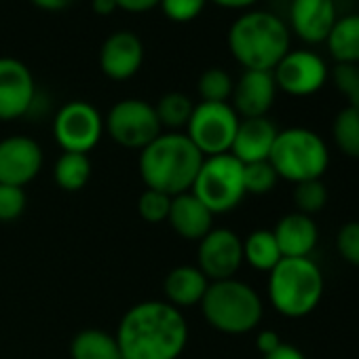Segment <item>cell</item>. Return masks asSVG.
I'll return each instance as SVG.
<instances>
[{"label":"cell","instance_id":"20","mask_svg":"<svg viewBox=\"0 0 359 359\" xmlns=\"http://www.w3.org/2000/svg\"><path fill=\"white\" fill-rule=\"evenodd\" d=\"M273 235L283 258H311L319 243V229L315 220L298 212L283 216L275 224Z\"/></svg>","mask_w":359,"mask_h":359},{"label":"cell","instance_id":"4","mask_svg":"<svg viewBox=\"0 0 359 359\" xmlns=\"http://www.w3.org/2000/svg\"><path fill=\"white\" fill-rule=\"evenodd\" d=\"M323 273L313 258H281L269 273V300L290 319L311 315L323 298Z\"/></svg>","mask_w":359,"mask_h":359},{"label":"cell","instance_id":"10","mask_svg":"<svg viewBox=\"0 0 359 359\" xmlns=\"http://www.w3.org/2000/svg\"><path fill=\"white\" fill-rule=\"evenodd\" d=\"M104 135L100 110L83 100L64 104L53 118V137L64 152L89 154Z\"/></svg>","mask_w":359,"mask_h":359},{"label":"cell","instance_id":"9","mask_svg":"<svg viewBox=\"0 0 359 359\" xmlns=\"http://www.w3.org/2000/svg\"><path fill=\"white\" fill-rule=\"evenodd\" d=\"M104 131L114 144L129 150H142L163 133V127L152 104L137 97H127L108 110Z\"/></svg>","mask_w":359,"mask_h":359},{"label":"cell","instance_id":"23","mask_svg":"<svg viewBox=\"0 0 359 359\" xmlns=\"http://www.w3.org/2000/svg\"><path fill=\"white\" fill-rule=\"evenodd\" d=\"M70 357L72 359H123L114 334L95 327L81 330L70 340Z\"/></svg>","mask_w":359,"mask_h":359},{"label":"cell","instance_id":"35","mask_svg":"<svg viewBox=\"0 0 359 359\" xmlns=\"http://www.w3.org/2000/svg\"><path fill=\"white\" fill-rule=\"evenodd\" d=\"M336 250H338V256L346 264L359 266V222L357 220L340 226L336 235Z\"/></svg>","mask_w":359,"mask_h":359},{"label":"cell","instance_id":"41","mask_svg":"<svg viewBox=\"0 0 359 359\" xmlns=\"http://www.w3.org/2000/svg\"><path fill=\"white\" fill-rule=\"evenodd\" d=\"M216 5L226 7V9H248L252 5H256L258 0H214Z\"/></svg>","mask_w":359,"mask_h":359},{"label":"cell","instance_id":"36","mask_svg":"<svg viewBox=\"0 0 359 359\" xmlns=\"http://www.w3.org/2000/svg\"><path fill=\"white\" fill-rule=\"evenodd\" d=\"M158 3L161 0H116V7L125 13L140 15V13L152 11L154 7H158Z\"/></svg>","mask_w":359,"mask_h":359},{"label":"cell","instance_id":"5","mask_svg":"<svg viewBox=\"0 0 359 359\" xmlns=\"http://www.w3.org/2000/svg\"><path fill=\"white\" fill-rule=\"evenodd\" d=\"M199 306L205 321L214 330L231 336L256 330L264 313L260 294L237 277L210 281V287Z\"/></svg>","mask_w":359,"mask_h":359},{"label":"cell","instance_id":"12","mask_svg":"<svg viewBox=\"0 0 359 359\" xmlns=\"http://www.w3.org/2000/svg\"><path fill=\"white\" fill-rule=\"evenodd\" d=\"M243 264V239L231 229H212L197 248V266L210 281L233 279Z\"/></svg>","mask_w":359,"mask_h":359},{"label":"cell","instance_id":"2","mask_svg":"<svg viewBox=\"0 0 359 359\" xmlns=\"http://www.w3.org/2000/svg\"><path fill=\"white\" fill-rule=\"evenodd\" d=\"M203 154L182 131H165L140 150L137 169L150 191L177 197L193 189Z\"/></svg>","mask_w":359,"mask_h":359},{"label":"cell","instance_id":"1","mask_svg":"<svg viewBox=\"0 0 359 359\" xmlns=\"http://www.w3.org/2000/svg\"><path fill=\"white\" fill-rule=\"evenodd\" d=\"M123 359H177L189 344L184 313L165 300L133 304L114 334Z\"/></svg>","mask_w":359,"mask_h":359},{"label":"cell","instance_id":"25","mask_svg":"<svg viewBox=\"0 0 359 359\" xmlns=\"http://www.w3.org/2000/svg\"><path fill=\"white\" fill-rule=\"evenodd\" d=\"M93 165L89 154L81 152H62V156L55 161L53 167V177L62 191L66 193H79L81 189L87 187L91 177Z\"/></svg>","mask_w":359,"mask_h":359},{"label":"cell","instance_id":"22","mask_svg":"<svg viewBox=\"0 0 359 359\" xmlns=\"http://www.w3.org/2000/svg\"><path fill=\"white\" fill-rule=\"evenodd\" d=\"M325 45L336 64H359V13L336 20Z\"/></svg>","mask_w":359,"mask_h":359},{"label":"cell","instance_id":"28","mask_svg":"<svg viewBox=\"0 0 359 359\" xmlns=\"http://www.w3.org/2000/svg\"><path fill=\"white\" fill-rule=\"evenodd\" d=\"M292 201H294L298 214L313 218L327 205V187L323 184V180H306V182H298V184H294Z\"/></svg>","mask_w":359,"mask_h":359},{"label":"cell","instance_id":"29","mask_svg":"<svg viewBox=\"0 0 359 359\" xmlns=\"http://www.w3.org/2000/svg\"><path fill=\"white\" fill-rule=\"evenodd\" d=\"M233 87H235V81L222 68L205 70L197 83V91L201 95V102H229L233 95Z\"/></svg>","mask_w":359,"mask_h":359},{"label":"cell","instance_id":"32","mask_svg":"<svg viewBox=\"0 0 359 359\" xmlns=\"http://www.w3.org/2000/svg\"><path fill=\"white\" fill-rule=\"evenodd\" d=\"M332 81L346 106L359 108V64H336L332 70Z\"/></svg>","mask_w":359,"mask_h":359},{"label":"cell","instance_id":"27","mask_svg":"<svg viewBox=\"0 0 359 359\" xmlns=\"http://www.w3.org/2000/svg\"><path fill=\"white\" fill-rule=\"evenodd\" d=\"M332 137L344 156L359 158V108L344 106L336 114L332 123Z\"/></svg>","mask_w":359,"mask_h":359},{"label":"cell","instance_id":"11","mask_svg":"<svg viewBox=\"0 0 359 359\" xmlns=\"http://www.w3.org/2000/svg\"><path fill=\"white\" fill-rule=\"evenodd\" d=\"M330 76V68L321 55L309 49L287 51L283 60L273 68L277 89L292 97H309L321 91Z\"/></svg>","mask_w":359,"mask_h":359},{"label":"cell","instance_id":"3","mask_svg":"<svg viewBox=\"0 0 359 359\" xmlns=\"http://www.w3.org/2000/svg\"><path fill=\"white\" fill-rule=\"evenodd\" d=\"M229 49L245 70H269L290 51V28L269 11H248L229 30Z\"/></svg>","mask_w":359,"mask_h":359},{"label":"cell","instance_id":"18","mask_svg":"<svg viewBox=\"0 0 359 359\" xmlns=\"http://www.w3.org/2000/svg\"><path fill=\"white\" fill-rule=\"evenodd\" d=\"M279 129L269 116H258V118H241L239 129L235 133L231 154L241 161L243 165L248 163H260L269 161V154L273 150L275 137Z\"/></svg>","mask_w":359,"mask_h":359},{"label":"cell","instance_id":"8","mask_svg":"<svg viewBox=\"0 0 359 359\" xmlns=\"http://www.w3.org/2000/svg\"><path fill=\"white\" fill-rule=\"evenodd\" d=\"M239 121L229 102H199L187 125V135L203 156L226 154L231 152Z\"/></svg>","mask_w":359,"mask_h":359},{"label":"cell","instance_id":"40","mask_svg":"<svg viewBox=\"0 0 359 359\" xmlns=\"http://www.w3.org/2000/svg\"><path fill=\"white\" fill-rule=\"evenodd\" d=\"M91 7H93L95 15H102V18H108V15H112L114 11H118L116 0H93Z\"/></svg>","mask_w":359,"mask_h":359},{"label":"cell","instance_id":"30","mask_svg":"<svg viewBox=\"0 0 359 359\" xmlns=\"http://www.w3.org/2000/svg\"><path fill=\"white\" fill-rule=\"evenodd\" d=\"M279 182V175L273 169V165L269 161H260V163H248L243 165V187H245V195H269L271 191H275Z\"/></svg>","mask_w":359,"mask_h":359},{"label":"cell","instance_id":"26","mask_svg":"<svg viewBox=\"0 0 359 359\" xmlns=\"http://www.w3.org/2000/svg\"><path fill=\"white\" fill-rule=\"evenodd\" d=\"M193 110V100L182 91H169L154 104V112L158 116L161 127L169 131H180L182 127H187Z\"/></svg>","mask_w":359,"mask_h":359},{"label":"cell","instance_id":"7","mask_svg":"<svg viewBox=\"0 0 359 359\" xmlns=\"http://www.w3.org/2000/svg\"><path fill=\"white\" fill-rule=\"evenodd\" d=\"M191 193L214 214H229L245 199L243 163L231 152L205 156Z\"/></svg>","mask_w":359,"mask_h":359},{"label":"cell","instance_id":"15","mask_svg":"<svg viewBox=\"0 0 359 359\" xmlns=\"http://www.w3.org/2000/svg\"><path fill=\"white\" fill-rule=\"evenodd\" d=\"M144 64V45L142 39L133 32L121 30L110 34L100 49V68L102 72L116 83L133 79Z\"/></svg>","mask_w":359,"mask_h":359},{"label":"cell","instance_id":"19","mask_svg":"<svg viewBox=\"0 0 359 359\" xmlns=\"http://www.w3.org/2000/svg\"><path fill=\"white\" fill-rule=\"evenodd\" d=\"M167 222L177 237L201 241L214 229V214L189 191L171 199Z\"/></svg>","mask_w":359,"mask_h":359},{"label":"cell","instance_id":"31","mask_svg":"<svg viewBox=\"0 0 359 359\" xmlns=\"http://www.w3.org/2000/svg\"><path fill=\"white\" fill-rule=\"evenodd\" d=\"M171 199L169 195L161 193V191H150L146 189L140 199H137V214L144 222L148 224H161L167 222L169 210H171Z\"/></svg>","mask_w":359,"mask_h":359},{"label":"cell","instance_id":"33","mask_svg":"<svg viewBox=\"0 0 359 359\" xmlns=\"http://www.w3.org/2000/svg\"><path fill=\"white\" fill-rule=\"evenodd\" d=\"M208 5V0H161L158 7L163 9L165 18L175 24H187L197 20Z\"/></svg>","mask_w":359,"mask_h":359},{"label":"cell","instance_id":"17","mask_svg":"<svg viewBox=\"0 0 359 359\" xmlns=\"http://www.w3.org/2000/svg\"><path fill=\"white\" fill-rule=\"evenodd\" d=\"M336 20L334 0H292L290 5V26L294 34L311 45L325 43Z\"/></svg>","mask_w":359,"mask_h":359},{"label":"cell","instance_id":"21","mask_svg":"<svg viewBox=\"0 0 359 359\" xmlns=\"http://www.w3.org/2000/svg\"><path fill=\"white\" fill-rule=\"evenodd\" d=\"M208 287H210V279L199 271L197 264L175 266L167 273L163 281L165 302H169L180 311L201 304Z\"/></svg>","mask_w":359,"mask_h":359},{"label":"cell","instance_id":"24","mask_svg":"<svg viewBox=\"0 0 359 359\" xmlns=\"http://www.w3.org/2000/svg\"><path fill=\"white\" fill-rule=\"evenodd\" d=\"M281 258L283 256L273 231L258 229L243 239V262H248L252 269L271 273L281 262Z\"/></svg>","mask_w":359,"mask_h":359},{"label":"cell","instance_id":"14","mask_svg":"<svg viewBox=\"0 0 359 359\" xmlns=\"http://www.w3.org/2000/svg\"><path fill=\"white\" fill-rule=\"evenodd\" d=\"M45 154L30 135H9L0 140V184L24 189L41 173Z\"/></svg>","mask_w":359,"mask_h":359},{"label":"cell","instance_id":"6","mask_svg":"<svg viewBox=\"0 0 359 359\" xmlns=\"http://www.w3.org/2000/svg\"><path fill=\"white\" fill-rule=\"evenodd\" d=\"M269 163L279 180L298 184L323 177L330 167V150L319 133L306 127H290L277 133Z\"/></svg>","mask_w":359,"mask_h":359},{"label":"cell","instance_id":"34","mask_svg":"<svg viewBox=\"0 0 359 359\" xmlns=\"http://www.w3.org/2000/svg\"><path fill=\"white\" fill-rule=\"evenodd\" d=\"M28 205L26 191L20 187L0 184V222H15Z\"/></svg>","mask_w":359,"mask_h":359},{"label":"cell","instance_id":"38","mask_svg":"<svg viewBox=\"0 0 359 359\" xmlns=\"http://www.w3.org/2000/svg\"><path fill=\"white\" fill-rule=\"evenodd\" d=\"M264 359H306V355L298 346L287 344V342H281L273 353L264 355Z\"/></svg>","mask_w":359,"mask_h":359},{"label":"cell","instance_id":"13","mask_svg":"<svg viewBox=\"0 0 359 359\" xmlns=\"http://www.w3.org/2000/svg\"><path fill=\"white\" fill-rule=\"evenodd\" d=\"M39 100L30 68L18 57H0V121H18L32 112Z\"/></svg>","mask_w":359,"mask_h":359},{"label":"cell","instance_id":"39","mask_svg":"<svg viewBox=\"0 0 359 359\" xmlns=\"http://www.w3.org/2000/svg\"><path fill=\"white\" fill-rule=\"evenodd\" d=\"M30 3L43 11H49V13H60V11H66L68 7H72L76 0H30Z\"/></svg>","mask_w":359,"mask_h":359},{"label":"cell","instance_id":"37","mask_svg":"<svg viewBox=\"0 0 359 359\" xmlns=\"http://www.w3.org/2000/svg\"><path fill=\"white\" fill-rule=\"evenodd\" d=\"M281 342H283V340H281V336H279L275 330H262V332H258V336H256V348L262 353V357L269 355V353H273Z\"/></svg>","mask_w":359,"mask_h":359},{"label":"cell","instance_id":"16","mask_svg":"<svg viewBox=\"0 0 359 359\" xmlns=\"http://www.w3.org/2000/svg\"><path fill=\"white\" fill-rule=\"evenodd\" d=\"M277 97V83L269 70H243L233 87L231 106L239 118L266 116Z\"/></svg>","mask_w":359,"mask_h":359}]
</instances>
